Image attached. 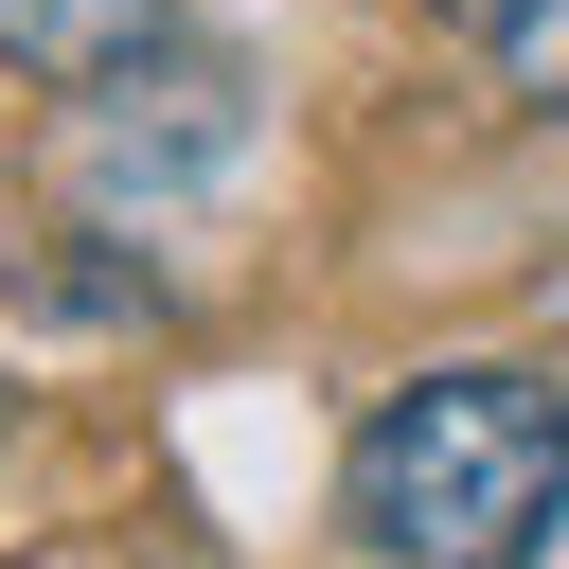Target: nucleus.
I'll return each mask as SVG.
<instances>
[{"mask_svg": "<svg viewBox=\"0 0 569 569\" xmlns=\"http://www.w3.org/2000/svg\"><path fill=\"white\" fill-rule=\"evenodd\" d=\"M338 498L391 569H533L569 533V391L498 373V356H445L356 427Z\"/></svg>", "mask_w": 569, "mask_h": 569, "instance_id": "f257e3e1", "label": "nucleus"}, {"mask_svg": "<svg viewBox=\"0 0 569 569\" xmlns=\"http://www.w3.org/2000/svg\"><path fill=\"white\" fill-rule=\"evenodd\" d=\"M249 160V71L231 53H142V71H107V107H89V196L107 213H160V196H196V178H231Z\"/></svg>", "mask_w": 569, "mask_h": 569, "instance_id": "f03ea898", "label": "nucleus"}, {"mask_svg": "<svg viewBox=\"0 0 569 569\" xmlns=\"http://www.w3.org/2000/svg\"><path fill=\"white\" fill-rule=\"evenodd\" d=\"M142 53H160V0H0V71L36 89H107Z\"/></svg>", "mask_w": 569, "mask_h": 569, "instance_id": "7ed1b4c3", "label": "nucleus"}, {"mask_svg": "<svg viewBox=\"0 0 569 569\" xmlns=\"http://www.w3.org/2000/svg\"><path fill=\"white\" fill-rule=\"evenodd\" d=\"M480 53H498V89H516V107H551V124H569V0H516Z\"/></svg>", "mask_w": 569, "mask_h": 569, "instance_id": "20e7f679", "label": "nucleus"}, {"mask_svg": "<svg viewBox=\"0 0 569 569\" xmlns=\"http://www.w3.org/2000/svg\"><path fill=\"white\" fill-rule=\"evenodd\" d=\"M445 18H462V36H498V18H516V0H445Z\"/></svg>", "mask_w": 569, "mask_h": 569, "instance_id": "39448f33", "label": "nucleus"}]
</instances>
